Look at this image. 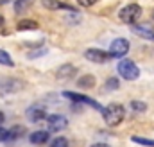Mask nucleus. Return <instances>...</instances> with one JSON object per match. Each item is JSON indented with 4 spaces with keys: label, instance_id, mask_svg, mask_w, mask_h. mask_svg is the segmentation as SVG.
Wrapping results in <instances>:
<instances>
[{
    "label": "nucleus",
    "instance_id": "f257e3e1",
    "mask_svg": "<svg viewBox=\"0 0 154 147\" xmlns=\"http://www.w3.org/2000/svg\"><path fill=\"white\" fill-rule=\"evenodd\" d=\"M124 117H125V110H124V106L118 104V102H113V104H109V106H106V108L102 110V118H104V122H106L108 126H111V127L118 126V124L124 120Z\"/></svg>",
    "mask_w": 154,
    "mask_h": 147
},
{
    "label": "nucleus",
    "instance_id": "f03ea898",
    "mask_svg": "<svg viewBox=\"0 0 154 147\" xmlns=\"http://www.w3.org/2000/svg\"><path fill=\"white\" fill-rule=\"evenodd\" d=\"M116 70H118V74H120L124 79H127V81H136V79L140 77V68H138L136 63L131 61V59H122V61L118 63Z\"/></svg>",
    "mask_w": 154,
    "mask_h": 147
},
{
    "label": "nucleus",
    "instance_id": "7ed1b4c3",
    "mask_svg": "<svg viewBox=\"0 0 154 147\" xmlns=\"http://www.w3.org/2000/svg\"><path fill=\"white\" fill-rule=\"evenodd\" d=\"M118 16H120V20H122L124 23L136 25V20L142 16V7H140L138 4H129V5H125V7L118 13Z\"/></svg>",
    "mask_w": 154,
    "mask_h": 147
},
{
    "label": "nucleus",
    "instance_id": "20e7f679",
    "mask_svg": "<svg viewBox=\"0 0 154 147\" xmlns=\"http://www.w3.org/2000/svg\"><path fill=\"white\" fill-rule=\"evenodd\" d=\"M47 124H48V133H59L68 126V120L65 115H47Z\"/></svg>",
    "mask_w": 154,
    "mask_h": 147
},
{
    "label": "nucleus",
    "instance_id": "39448f33",
    "mask_svg": "<svg viewBox=\"0 0 154 147\" xmlns=\"http://www.w3.org/2000/svg\"><path fill=\"white\" fill-rule=\"evenodd\" d=\"M63 97H66V99H70V101H74V102H79V104H88V106H91L93 110H99L102 113V106L97 102V101H93L91 97H86V95H82V93H74V92H63Z\"/></svg>",
    "mask_w": 154,
    "mask_h": 147
},
{
    "label": "nucleus",
    "instance_id": "423d86ee",
    "mask_svg": "<svg viewBox=\"0 0 154 147\" xmlns=\"http://www.w3.org/2000/svg\"><path fill=\"white\" fill-rule=\"evenodd\" d=\"M129 52V41L125 38H116L109 45V56L111 58H124Z\"/></svg>",
    "mask_w": 154,
    "mask_h": 147
},
{
    "label": "nucleus",
    "instance_id": "0eeeda50",
    "mask_svg": "<svg viewBox=\"0 0 154 147\" xmlns=\"http://www.w3.org/2000/svg\"><path fill=\"white\" fill-rule=\"evenodd\" d=\"M84 58H86L88 61L99 63V65H104V63H108V61L111 59L109 52H106V50H102V48H88V50L84 52Z\"/></svg>",
    "mask_w": 154,
    "mask_h": 147
},
{
    "label": "nucleus",
    "instance_id": "6e6552de",
    "mask_svg": "<svg viewBox=\"0 0 154 147\" xmlns=\"http://www.w3.org/2000/svg\"><path fill=\"white\" fill-rule=\"evenodd\" d=\"M23 88V83L13 77H4L0 79V93H14Z\"/></svg>",
    "mask_w": 154,
    "mask_h": 147
},
{
    "label": "nucleus",
    "instance_id": "1a4fd4ad",
    "mask_svg": "<svg viewBox=\"0 0 154 147\" xmlns=\"http://www.w3.org/2000/svg\"><path fill=\"white\" fill-rule=\"evenodd\" d=\"M133 33L136 36L143 38V39H149V41H154V29L149 27V25H131Z\"/></svg>",
    "mask_w": 154,
    "mask_h": 147
},
{
    "label": "nucleus",
    "instance_id": "9d476101",
    "mask_svg": "<svg viewBox=\"0 0 154 147\" xmlns=\"http://www.w3.org/2000/svg\"><path fill=\"white\" fill-rule=\"evenodd\" d=\"M27 118L31 122H41V120L47 118V111L43 110L41 106H31L27 110Z\"/></svg>",
    "mask_w": 154,
    "mask_h": 147
},
{
    "label": "nucleus",
    "instance_id": "9b49d317",
    "mask_svg": "<svg viewBox=\"0 0 154 147\" xmlns=\"http://www.w3.org/2000/svg\"><path fill=\"white\" fill-rule=\"evenodd\" d=\"M75 74H77V68L74 67V65H63V67L57 68L56 77H57V81H66V79L74 77Z\"/></svg>",
    "mask_w": 154,
    "mask_h": 147
},
{
    "label": "nucleus",
    "instance_id": "f8f14e48",
    "mask_svg": "<svg viewBox=\"0 0 154 147\" xmlns=\"http://www.w3.org/2000/svg\"><path fill=\"white\" fill-rule=\"evenodd\" d=\"M48 138H50V135H48V131H45V129H39V131H34V133L29 135V140H31V144H34V145H43V144H47Z\"/></svg>",
    "mask_w": 154,
    "mask_h": 147
},
{
    "label": "nucleus",
    "instance_id": "ddd939ff",
    "mask_svg": "<svg viewBox=\"0 0 154 147\" xmlns=\"http://www.w3.org/2000/svg\"><path fill=\"white\" fill-rule=\"evenodd\" d=\"M41 4L47 7V9H56V11H75L72 5L65 4V2H59V0H41Z\"/></svg>",
    "mask_w": 154,
    "mask_h": 147
},
{
    "label": "nucleus",
    "instance_id": "4468645a",
    "mask_svg": "<svg viewBox=\"0 0 154 147\" xmlns=\"http://www.w3.org/2000/svg\"><path fill=\"white\" fill-rule=\"evenodd\" d=\"M16 29L18 31H34V29H38V22H34V20H20Z\"/></svg>",
    "mask_w": 154,
    "mask_h": 147
},
{
    "label": "nucleus",
    "instance_id": "2eb2a0df",
    "mask_svg": "<svg viewBox=\"0 0 154 147\" xmlns=\"http://www.w3.org/2000/svg\"><path fill=\"white\" fill-rule=\"evenodd\" d=\"M34 4V0H14V13H25L31 5Z\"/></svg>",
    "mask_w": 154,
    "mask_h": 147
},
{
    "label": "nucleus",
    "instance_id": "dca6fc26",
    "mask_svg": "<svg viewBox=\"0 0 154 147\" xmlns=\"http://www.w3.org/2000/svg\"><path fill=\"white\" fill-rule=\"evenodd\" d=\"M77 86H79V88H93V86H95V77L90 75V74H88V75H82V77L77 81Z\"/></svg>",
    "mask_w": 154,
    "mask_h": 147
},
{
    "label": "nucleus",
    "instance_id": "f3484780",
    "mask_svg": "<svg viewBox=\"0 0 154 147\" xmlns=\"http://www.w3.org/2000/svg\"><path fill=\"white\" fill-rule=\"evenodd\" d=\"M0 65H5V67H14L13 58H11L5 50H2V48H0Z\"/></svg>",
    "mask_w": 154,
    "mask_h": 147
},
{
    "label": "nucleus",
    "instance_id": "a211bd4d",
    "mask_svg": "<svg viewBox=\"0 0 154 147\" xmlns=\"http://www.w3.org/2000/svg\"><path fill=\"white\" fill-rule=\"evenodd\" d=\"M25 133V127L23 126H14V127H11L9 129V135H11V140H14V138H18V136H22Z\"/></svg>",
    "mask_w": 154,
    "mask_h": 147
},
{
    "label": "nucleus",
    "instance_id": "6ab92c4d",
    "mask_svg": "<svg viewBox=\"0 0 154 147\" xmlns=\"http://www.w3.org/2000/svg\"><path fill=\"white\" fill-rule=\"evenodd\" d=\"M134 144H140V145H145V147H154V140H149V138H143V136H133L131 138Z\"/></svg>",
    "mask_w": 154,
    "mask_h": 147
},
{
    "label": "nucleus",
    "instance_id": "aec40b11",
    "mask_svg": "<svg viewBox=\"0 0 154 147\" xmlns=\"http://www.w3.org/2000/svg\"><path fill=\"white\" fill-rule=\"evenodd\" d=\"M50 147H68V140L65 136H57L50 142Z\"/></svg>",
    "mask_w": 154,
    "mask_h": 147
},
{
    "label": "nucleus",
    "instance_id": "412c9836",
    "mask_svg": "<svg viewBox=\"0 0 154 147\" xmlns=\"http://www.w3.org/2000/svg\"><path fill=\"white\" fill-rule=\"evenodd\" d=\"M118 86H120V83H118L116 77H109V79L106 81V90H116Z\"/></svg>",
    "mask_w": 154,
    "mask_h": 147
},
{
    "label": "nucleus",
    "instance_id": "4be33fe9",
    "mask_svg": "<svg viewBox=\"0 0 154 147\" xmlns=\"http://www.w3.org/2000/svg\"><path fill=\"white\" fill-rule=\"evenodd\" d=\"M131 108H133L134 111H145L147 110L145 102H140V101H133V102H131Z\"/></svg>",
    "mask_w": 154,
    "mask_h": 147
},
{
    "label": "nucleus",
    "instance_id": "5701e85b",
    "mask_svg": "<svg viewBox=\"0 0 154 147\" xmlns=\"http://www.w3.org/2000/svg\"><path fill=\"white\" fill-rule=\"evenodd\" d=\"M9 140H11L9 129H4V127H0V142H9Z\"/></svg>",
    "mask_w": 154,
    "mask_h": 147
},
{
    "label": "nucleus",
    "instance_id": "b1692460",
    "mask_svg": "<svg viewBox=\"0 0 154 147\" xmlns=\"http://www.w3.org/2000/svg\"><path fill=\"white\" fill-rule=\"evenodd\" d=\"M45 52H47V48H39V50H32V52H29V54H27V58H31V59H32V58H38V56H43Z\"/></svg>",
    "mask_w": 154,
    "mask_h": 147
},
{
    "label": "nucleus",
    "instance_id": "393cba45",
    "mask_svg": "<svg viewBox=\"0 0 154 147\" xmlns=\"http://www.w3.org/2000/svg\"><path fill=\"white\" fill-rule=\"evenodd\" d=\"M79 2V5H84V7H90V5H93L97 0H77Z\"/></svg>",
    "mask_w": 154,
    "mask_h": 147
},
{
    "label": "nucleus",
    "instance_id": "a878e982",
    "mask_svg": "<svg viewBox=\"0 0 154 147\" xmlns=\"http://www.w3.org/2000/svg\"><path fill=\"white\" fill-rule=\"evenodd\" d=\"M90 147H109V145L104 144V142H99V144H93V145H90Z\"/></svg>",
    "mask_w": 154,
    "mask_h": 147
},
{
    "label": "nucleus",
    "instance_id": "bb28decb",
    "mask_svg": "<svg viewBox=\"0 0 154 147\" xmlns=\"http://www.w3.org/2000/svg\"><path fill=\"white\" fill-rule=\"evenodd\" d=\"M4 25H5V22H4V16L0 14V33L4 31Z\"/></svg>",
    "mask_w": 154,
    "mask_h": 147
},
{
    "label": "nucleus",
    "instance_id": "cd10ccee",
    "mask_svg": "<svg viewBox=\"0 0 154 147\" xmlns=\"http://www.w3.org/2000/svg\"><path fill=\"white\" fill-rule=\"evenodd\" d=\"M4 120H5V117H4V113H2V111H0V124H2V122H4Z\"/></svg>",
    "mask_w": 154,
    "mask_h": 147
},
{
    "label": "nucleus",
    "instance_id": "c85d7f7f",
    "mask_svg": "<svg viewBox=\"0 0 154 147\" xmlns=\"http://www.w3.org/2000/svg\"><path fill=\"white\" fill-rule=\"evenodd\" d=\"M7 2H13V0H0V5L2 4H7Z\"/></svg>",
    "mask_w": 154,
    "mask_h": 147
},
{
    "label": "nucleus",
    "instance_id": "c756f323",
    "mask_svg": "<svg viewBox=\"0 0 154 147\" xmlns=\"http://www.w3.org/2000/svg\"><path fill=\"white\" fill-rule=\"evenodd\" d=\"M152 18H154V13H152Z\"/></svg>",
    "mask_w": 154,
    "mask_h": 147
}]
</instances>
